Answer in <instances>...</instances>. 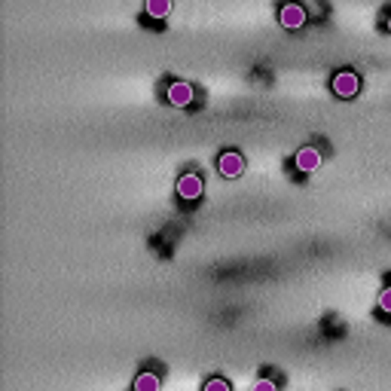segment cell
<instances>
[{
	"label": "cell",
	"mask_w": 391,
	"mask_h": 391,
	"mask_svg": "<svg viewBox=\"0 0 391 391\" xmlns=\"http://www.w3.org/2000/svg\"><path fill=\"white\" fill-rule=\"evenodd\" d=\"M321 150L318 147H300L297 156H293V165H297V172H318L321 168Z\"/></svg>",
	"instance_id": "8992f818"
},
{
	"label": "cell",
	"mask_w": 391,
	"mask_h": 391,
	"mask_svg": "<svg viewBox=\"0 0 391 391\" xmlns=\"http://www.w3.org/2000/svg\"><path fill=\"white\" fill-rule=\"evenodd\" d=\"M205 193V181L199 172H183L178 178V196L183 202H196V199H202Z\"/></svg>",
	"instance_id": "3957f363"
},
{
	"label": "cell",
	"mask_w": 391,
	"mask_h": 391,
	"mask_svg": "<svg viewBox=\"0 0 391 391\" xmlns=\"http://www.w3.org/2000/svg\"><path fill=\"white\" fill-rule=\"evenodd\" d=\"M385 31L391 34V16H388V21H385Z\"/></svg>",
	"instance_id": "7c38bea8"
},
{
	"label": "cell",
	"mask_w": 391,
	"mask_h": 391,
	"mask_svg": "<svg viewBox=\"0 0 391 391\" xmlns=\"http://www.w3.org/2000/svg\"><path fill=\"white\" fill-rule=\"evenodd\" d=\"M131 388H135V391H159V388H162V376L153 373V370H144V373L135 376Z\"/></svg>",
	"instance_id": "52a82bcc"
},
{
	"label": "cell",
	"mask_w": 391,
	"mask_h": 391,
	"mask_svg": "<svg viewBox=\"0 0 391 391\" xmlns=\"http://www.w3.org/2000/svg\"><path fill=\"white\" fill-rule=\"evenodd\" d=\"M376 309H379V312H385V315H391V284H385L379 291V297H376Z\"/></svg>",
	"instance_id": "30bf717a"
},
{
	"label": "cell",
	"mask_w": 391,
	"mask_h": 391,
	"mask_svg": "<svg viewBox=\"0 0 391 391\" xmlns=\"http://www.w3.org/2000/svg\"><path fill=\"white\" fill-rule=\"evenodd\" d=\"M330 89H334L336 98H355V95L361 92V80L355 71H336L334 80H330Z\"/></svg>",
	"instance_id": "7a4b0ae2"
},
{
	"label": "cell",
	"mask_w": 391,
	"mask_h": 391,
	"mask_svg": "<svg viewBox=\"0 0 391 391\" xmlns=\"http://www.w3.org/2000/svg\"><path fill=\"white\" fill-rule=\"evenodd\" d=\"M251 388H254V391H275V382H272V379H266V376H263V379H257V382H254V385H251Z\"/></svg>",
	"instance_id": "8fae6325"
},
{
	"label": "cell",
	"mask_w": 391,
	"mask_h": 391,
	"mask_svg": "<svg viewBox=\"0 0 391 391\" xmlns=\"http://www.w3.org/2000/svg\"><path fill=\"white\" fill-rule=\"evenodd\" d=\"M306 21H309V12L302 3H297V0H287L282 10H278V25H282L284 31H302Z\"/></svg>",
	"instance_id": "6da1fadb"
},
{
	"label": "cell",
	"mask_w": 391,
	"mask_h": 391,
	"mask_svg": "<svg viewBox=\"0 0 391 391\" xmlns=\"http://www.w3.org/2000/svg\"><path fill=\"white\" fill-rule=\"evenodd\" d=\"M217 172L224 174V178H239L242 172H245V159H242V153H235V150H226V153H220L217 156Z\"/></svg>",
	"instance_id": "5b68a950"
},
{
	"label": "cell",
	"mask_w": 391,
	"mask_h": 391,
	"mask_svg": "<svg viewBox=\"0 0 391 391\" xmlns=\"http://www.w3.org/2000/svg\"><path fill=\"white\" fill-rule=\"evenodd\" d=\"M147 16L156 21L168 19L172 16V0H147Z\"/></svg>",
	"instance_id": "ba28073f"
},
{
	"label": "cell",
	"mask_w": 391,
	"mask_h": 391,
	"mask_svg": "<svg viewBox=\"0 0 391 391\" xmlns=\"http://www.w3.org/2000/svg\"><path fill=\"white\" fill-rule=\"evenodd\" d=\"M193 98H196V89L187 83V80H174V83H168L165 101L172 107H190V104H193Z\"/></svg>",
	"instance_id": "277c9868"
},
{
	"label": "cell",
	"mask_w": 391,
	"mask_h": 391,
	"mask_svg": "<svg viewBox=\"0 0 391 391\" xmlns=\"http://www.w3.org/2000/svg\"><path fill=\"white\" fill-rule=\"evenodd\" d=\"M205 391H230L233 388V382L230 379H224V376H211V379H205Z\"/></svg>",
	"instance_id": "9c48e42d"
}]
</instances>
